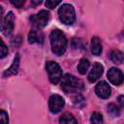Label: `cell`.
Wrapping results in <instances>:
<instances>
[{
    "label": "cell",
    "mask_w": 124,
    "mask_h": 124,
    "mask_svg": "<svg viewBox=\"0 0 124 124\" xmlns=\"http://www.w3.org/2000/svg\"><path fill=\"white\" fill-rule=\"evenodd\" d=\"M62 0H46V7L48 9H54L55 7H57Z\"/></svg>",
    "instance_id": "cell-19"
},
{
    "label": "cell",
    "mask_w": 124,
    "mask_h": 124,
    "mask_svg": "<svg viewBox=\"0 0 124 124\" xmlns=\"http://www.w3.org/2000/svg\"><path fill=\"white\" fill-rule=\"evenodd\" d=\"M117 101H118L120 107H123V106H124V96H119V97L117 98Z\"/></svg>",
    "instance_id": "cell-24"
},
{
    "label": "cell",
    "mask_w": 124,
    "mask_h": 124,
    "mask_svg": "<svg viewBox=\"0 0 124 124\" xmlns=\"http://www.w3.org/2000/svg\"><path fill=\"white\" fill-rule=\"evenodd\" d=\"M109 58L110 60L115 63V64H121L123 62V53L118 50V49H114L110 52V55H109Z\"/></svg>",
    "instance_id": "cell-14"
},
{
    "label": "cell",
    "mask_w": 124,
    "mask_h": 124,
    "mask_svg": "<svg viewBox=\"0 0 124 124\" xmlns=\"http://www.w3.org/2000/svg\"><path fill=\"white\" fill-rule=\"evenodd\" d=\"M10 1L16 8H21L25 3V0H10Z\"/></svg>",
    "instance_id": "cell-22"
},
{
    "label": "cell",
    "mask_w": 124,
    "mask_h": 124,
    "mask_svg": "<svg viewBox=\"0 0 124 124\" xmlns=\"http://www.w3.org/2000/svg\"><path fill=\"white\" fill-rule=\"evenodd\" d=\"M46 69L48 78L51 83L57 84L62 79V70L56 62L47 61L46 64Z\"/></svg>",
    "instance_id": "cell-4"
},
{
    "label": "cell",
    "mask_w": 124,
    "mask_h": 124,
    "mask_svg": "<svg viewBox=\"0 0 124 124\" xmlns=\"http://www.w3.org/2000/svg\"><path fill=\"white\" fill-rule=\"evenodd\" d=\"M1 44H2V46H1V58H4L8 54V47L6 46L3 40L1 41Z\"/></svg>",
    "instance_id": "cell-21"
},
{
    "label": "cell",
    "mask_w": 124,
    "mask_h": 124,
    "mask_svg": "<svg viewBox=\"0 0 124 124\" xmlns=\"http://www.w3.org/2000/svg\"><path fill=\"white\" fill-rule=\"evenodd\" d=\"M28 42L30 44H42L44 42L43 33L38 30H31L28 34Z\"/></svg>",
    "instance_id": "cell-11"
},
{
    "label": "cell",
    "mask_w": 124,
    "mask_h": 124,
    "mask_svg": "<svg viewBox=\"0 0 124 124\" xmlns=\"http://www.w3.org/2000/svg\"><path fill=\"white\" fill-rule=\"evenodd\" d=\"M90 121L91 123H95V124H100V123H103V116L101 113L99 112H93L91 114V118H90Z\"/></svg>",
    "instance_id": "cell-17"
},
{
    "label": "cell",
    "mask_w": 124,
    "mask_h": 124,
    "mask_svg": "<svg viewBox=\"0 0 124 124\" xmlns=\"http://www.w3.org/2000/svg\"><path fill=\"white\" fill-rule=\"evenodd\" d=\"M14 26H15V16L13 14V12H9L5 17L3 18L2 21V25H1V31L3 33V35L5 36H10L14 30Z\"/></svg>",
    "instance_id": "cell-6"
},
{
    "label": "cell",
    "mask_w": 124,
    "mask_h": 124,
    "mask_svg": "<svg viewBox=\"0 0 124 124\" xmlns=\"http://www.w3.org/2000/svg\"><path fill=\"white\" fill-rule=\"evenodd\" d=\"M107 76L108 79L114 85H120L124 81V74L118 68H110Z\"/></svg>",
    "instance_id": "cell-8"
},
{
    "label": "cell",
    "mask_w": 124,
    "mask_h": 124,
    "mask_svg": "<svg viewBox=\"0 0 124 124\" xmlns=\"http://www.w3.org/2000/svg\"><path fill=\"white\" fill-rule=\"evenodd\" d=\"M49 20V13L46 10H42L36 15L30 16V21L32 25L38 29L44 28Z\"/></svg>",
    "instance_id": "cell-5"
},
{
    "label": "cell",
    "mask_w": 124,
    "mask_h": 124,
    "mask_svg": "<svg viewBox=\"0 0 124 124\" xmlns=\"http://www.w3.org/2000/svg\"><path fill=\"white\" fill-rule=\"evenodd\" d=\"M18 66H19V56L16 54L14 61H13V64L10 66V68H8L4 74H3V77L4 78H8L10 76H13V75H16L17 73V70H18Z\"/></svg>",
    "instance_id": "cell-12"
},
{
    "label": "cell",
    "mask_w": 124,
    "mask_h": 124,
    "mask_svg": "<svg viewBox=\"0 0 124 124\" xmlns=\"http://www.w3.org/2000/svg\"><path fill=\"white\" fill-rule=\"evenodd\" d=\"M64 106H65V101L61 96L56 95V94L50 96L48 100V108L52 113L59 112L63 108Z\"/></svg>",
    "instance_id": "cell-7"
},
{
    "label": "cell",
    "mask_w": 124,
    "mask_h": 124,
    "mask_svg": "<svg viewBox=\"0 0 124 124\" xmlns=\"http://www.w3.org/2000/svg\"><path fill=\"white\" fill-rule=\"evenodd\" d=\"M108 111L112 116H118L119 115V108L114 104H109L108 106Z\"/></svg>",
    "instance_id": "cell-18"
},
{
    "label": "cell",
    "mask_w": 124,
    "mask_h": 124,
    "mask_svg": "<svg viewBox=\"0 0 124 124\" xmlns=\"http://www.w3.org/2000/svg\"><path fill=\"white\" fill-rule=\"evenodd\" d=\"M89 66H90V63H89V60L86 59V58H81L78 64V71L79 74L81 75H84L87 70L89 69Z\"/></svg>",
    "instance_id": "cell-15"
},
{
    "label": "cell",
    "mask_w": 124,
    "mask_h": 124,
    "mask_svg": "<svg viewBox=\"0 0 124 124\" xmlns=\"http://www.w3.org/2000/svg\"><path fill=\"white\" fill-rule=\"evenodd\" d=\"M0 122L1 123H8V113L1 109L0 111Z\"/></svg>",
    "instance_id": "cell-20"
},
{
    "label": "cell",
    "mask_w": 124,
    "mask_h": 124,
    "mask_svg": "<svg viewBox=\"0 0 124 124\" xmlns=\"http://www.w3.org/2000/svg\"><path fill=\"white\" fill-rule=\"evenodd\" d=\"M103 72H104V66L99 62H95L88 74V80L90 82H95L102 76Z\"/></svg>",
    "instance_id": "cell-10"
},
{
    "label": "cell",
    "mask_w": 124,
    "mask_h": 124,
    "mask_svg": "<svg viewBox=\"0 0 124 124\" xmlns=\"http://www.w3.org/2000/svg\"><path fill=\"white\" fill-rule=\"evenodd\" d=\"M95 93L101 99H108L111 94V89L106 81H100L95 87Z\"/></svg>",
    "instance_id": "cell-9"
},
{
    "label": "cell",
    "mask_w": 124,
    "mask_h": 124,
    "mask_svg": "<svg viewBox=\"0 0 124 124\" xmlns=\"http://www.w3.org/2000/svg\"><path fill=\"white\" fill-rule=\"evenodd\" d=\"M58 16L62 23L66 25H72L76 19L75 9L70 4L62 5L58 10Z\"/></svg>",
    "instance_id": "cell-3"
},
{
    "label": "cell",
    "mask_w": 124,
    "mask_h": 124,
    "mask_svg": "<svg viewBox=\"0 0 124 124\" xmlns=\"http://www.w3.org/2000/svg\"><path fill=\"white\" fill-rule=\"evenodd\" d=\"M59 122L60 123H77V119L71 114V113H64L60 118H59Z\"/></svg>",
    "instance_id": "cell-16"
},
{
    "label": "cell",
    "mask_w": 124,
    "mask_h": 124,
    "mask_svg": "<svg viewBox=\"0 0 124 124\" xmlns=\"http://www.w3.org/2000/svg\"><path fill=\"white\" fill-rule=\"evenodd\" d=\"M49 39H50L52 52L58 56L64 54L67 48V45H68V41L64 33L58 29H54L51 31Z\"/></svg>",
    "instance_id": "cell-1"
},
{
    "label": "cell",
    "mask_w": 124,
    "mask_h": 124,
    "mask_svg": "<svg viewBox=\"0 0 124 124\" xmlns=\"http://www.w3.org/2000/svg\"><path fill=\"white\" fill-rule=\"evenodd\" d=\"M90 48H91V52L94 55H100L102 52V44L99 40L98 37L94 36L91 39V45H90Z\"/></svg>",
    "instance_id": "cell-13"
},
{
    "label": "cell",
    "mask_w": 124,
    "mask_h": 124,
    "mask_svg": "<svg viewBox=\"0 0 124 124\" xmlns=\"http://www.w3.org/2000/svg\"><path fill=\"white\" fill-rule=\"evenodd\" d=\"M42 1H43V0H31V5H32L33 7H36V6L40 5V4L42 3Z\"/></svg>",
    "instance_id": "cell-23"
},
{
    "label": "cell",
    "mask_w": 124,
    "mask_h": 124,
    "mask_svg": "<svg viewBox=\"0 0 124 124\" xmlns=\"http://www.w3.org/2000/svg\"><path fill=\"white\" fill-rule=\"evenodd\" d=\"M61 88L62 90L69 94V93H78L83 89V82L74 77L73 75L66 74L61 80Z\"/></svg>",
    "instance_id": "cell-2"
}]
</instances>
